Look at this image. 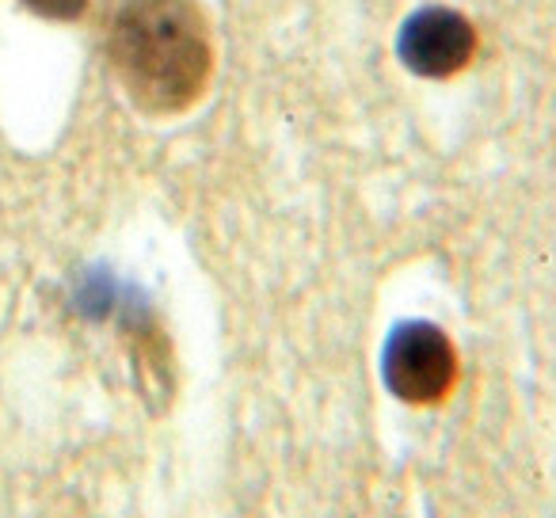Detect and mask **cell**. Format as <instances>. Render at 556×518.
<instances>
[{
	"mask_svg": "<svg viewBox=\"0 0 556 518\" xmlns=\"http://www.w3.org/2000/svg\"><path fill=\"white\" fill-rule=\"evenodd\" d=\"M111 62L149 115L187 111L210 80V31L194 0H126L111 31Z\"/></svg>",
	"mask_w": 556,
	"mask_h": 518,
	"instance_id": "1",
	"label": "cell"
},
{
	"mask_svg": "<svg viewBox=\"0 0 556 518\" xmlns=\"http://www.w3.org/2000/svg\"><path fill=\"white\" fill-rule=\"evenodd\" d=\"M386 386L408 404H434L454 389L457 355L454 343L431 325H404L393 332L381 358Z\"/></svg>",
	"mask_w": 556,
	"mask_h": 518,
	"instance_id": "2",
	"label": "cell"
},
{
	"mask_svg": "<svg viewBox=\"0 0 556 518\" xmlns=\"http://www.w3.org/2000/svg\"><path fill=\"white\" fill-rule=\"evenodd\" d=\"M477 35L457 12L450 9H427L408 20L401 35V54L424 77H450L462 65H469Z\"/></svg>",
	"mask_w": 556,
	"mask_h": 518,
	"instance_id": "3",
	"label": "cell"
},
{
	"mask_svg": "<svg viewBox=\"0 0 556 518\" xmlns=\"http://www.w3.org/2000/svg\"><path fill=\"white\" fill-rule=\"evenodd\" d=\"M24 4H31L39 16H50V20H73L85 12L88 0H24Z\"/></svg>",
	"mask_w": 556,
	"mask_h": 518,
	"instance_id": "4",
	"label": "cell"
}]
</instances>
